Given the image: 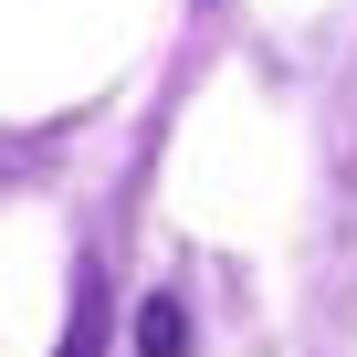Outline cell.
<instances>
[{"instance_id": "6da1fadb", "label": "cell", "mask_w": 357, "mask_h": 357, "mask_svg": "<svg viewBox=\"0 0 357 357\" xmlns=\"http://www.w3.org/2000/svg\"><path fill=\"white\" fill-rule=\"evenodd\" d=\"M53 357H105V294H84V315L63 326V347Z\"/></svg>"}]
</instances>
